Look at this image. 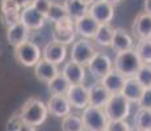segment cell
Wrapping results in <instances>:
<instances>
[{
  "mask_svg": "<svg viewBox=\"0 0 151 131\" xmlns=\"http://www.w3.org/2000/svg\"><path fill=\"white\" fill-rule=\"evenodd\" d=\"M47 105L43 104L37 97H32L25 101L19 113L22 122L32 125V126H41L47 118Z\"/></svg>",
  "mask_w": 151,
  "mask_h": 131,
  "instance_id": "obj_1",
  "label": "cell"
},
{
  "mask_svg": "<svg viewBox=\"0 0 151 131\" xmlns=\"http://www.w3.org/2000/svg\"><path fill=\"white\" fill-rule=\"evenodd\" d=\"M142 64L143 63H142L137 50L132 49V50L116 54L114 62H113V68L116 71H118L120 74H122L127 79V77H134Z\"/></svg>",
  "mask_w": 151,
  "mask_h": 131,
  "instance_id": "obj_2",
  "label": "cell"
},
{
  "mask_svg": "<svg viewBox=\"0 0 151 131\" xmlns=\"http://www.w3.org/2000/svg\"><path fill=\"white\" fill-rule=\"evenodd\" d=\"M130 104L132 102L122 93H116L110 96L109 101L104 106V110L109 121H126L130 114Z\"/></svg>",
  "mask_w": 151,
  "mask_h": 131,
  "instance_id": "obj_3",
  "label": "cell"
},
{
  "mask_svg": "<svg viewBox=\"0 0 151 131\" xmlns=\"http://www.w3.org/2000/svg\"><path fill=\"white\" fill-rule=\"evenodd\" d=\"M82 118L86 131H105L109 122L104 107H96L91 105L83 110Z\"/></svg>",
  "mask_w": 151,
  "mask_h": 131,
  "instance_id": "obj_4",
  "label": "cell"
},
{
  "mask_svg": "<svg viewBox=\"0 0 151 131\" xmlns=\"http://www.w3.org/2000/svg\"><path fill=\"white\" fill-rule=\"evenodd\" d=\"M14 58L24 67H34L42 59V51L36 42L27 41L14 47Z\"/></svg>",
  "mask_w": 151,
  "mask_h": 131,
  "instance_id": "obj_5",
  "label": "cell"
},
{
  "mask_svg": "<svg viewBox=\"0 0 151 131\" xmlns=\"http://www.w3.org/2000/svg\"><path fill=\"white\" fill-rule=\"evenodd\" d=\"M96 52L97 50L95 47V43H92L87 38H80L72 43L71 50H70V58L72 62L87 67Z\"/></svg>",
  "mask_w": 151,
  "mask_h": 131,
  "instance_id": "obj_6",
  "label": "cell"
},
{
  "mask_svg": "<svg viewBox=\"0 0 151 131\" xmlns=\"http://www.w3.org/2000/svg\"><path fill=\"white\" fill-rule=\"evenodd\" d=\"M76 38V30H75V21L72 19L65 20L54 24L51 31V41L60 45H72Z\"/></svg>",
  "mask_w": 151,
  "mask_h": 131,
  "instance_id": "obj_7",
  "label": "cell"
},
{
  "mask_svg": "<svg viewBox=\"0 0 151 131\" xmlns=\"http://www.w3.org/2000/svg\"><path fill=\"white\" fill-rule=\"evenodd\" d=\"M87 68H88L89 74L92 75V77L101 80L113 69V60L108 54L97 51L89 62V64L87 66Z\"/></svg>",
  "mask_w": 151,
  "mask_h": 131,
  "instance_id": "obj_8",
  "label": "cell"
},
{
  "mask_svg": "<svg viewBox=\"0 0 151 131\" xmlns=\"http://www.w3.org/2000/svg\"><path fill=\"white\" fill-rule=\"evenodd\" d=\"M67 98L74 109L84 110L89 106V92L88 87L84 84H71L67 92Z\"/></svg>",
  "mask_w": 151,
  "mask_h": 131,
  "instance_id": "obj_9",
  "label": "cell"
},
{
  "mask_svg": "<svg viewBox=\"0 0 151 131\" xmlns=\"http://www.w3.org/2000/svg\"><path fill=\"white\" fill-rule=\"evenodd\" d=\"M88 14H91L100 25L110 24L114 17V5L106 0H100L89 7Z\"/></svg>",
  "mask_w": 151,
  "mask_h": 131,
  "instance_id": "obj_10",
  "label": "cell"
},
{
  "mask_svg": "<svg viewBox=\"0 0 151 131\" xmlns=\"http://www.w3.org/2000/svg\"><path fill=\"white\" fill-rule=\"evenodd\" d=\"M22 8L16 0H0V13L4 25L11 26L20 22Z\"/></svg>",
  "mask_w": 151,
  "mask_h": 131,
  "instance_id": "obj_11",
  "label": "cell"
},
{
  "mask_svg": "<svg viewBox=\"0 0 151 131\" xmlns=\"http://www.w3.org/2000/svg\"><path fill=\"white\" fill-rule=\"evenodd\" d=\"M20 21L30 31H34L43 28V25L46 22V16H43L41 12H38L33 5H28V7L22 8Z\"/></svg>",
  "mask_w": 151,
  "mask_h": 131,
  "instance_id": "obj_12",
  "label": "cell"
},
{
  "mask_svg": "<svg viewBox=\"0 0 151 131\" xmlns=\"http://www.w3.org/2000/svg\"><path fill=\"white\" fill-rule=\"evenodd\" d=\"M46 105H47L49 114L57 118H65L71 113L72 107L66 94H51Z\"/></svg>",
  "mask_w": 151,
  "mask_h": 131,
  "instance_id": "obj_13",
  "label": "cell"
},
{
  "mask_svg": "<svg viewBox=\"0 0 151 131\" xmlns=\"http://www.w3.org/2000/svg\"><path fill=\"white\" fill-rule=\"evenodd\" d=\"M132 31L138 39L151 38V14L147 12H141L135 16L132 24Z\"/></svg>",
  "mask_w": 151,
  "mask_h": 131,
  "instance_id": "obj_14",
  "label": "cell"
},
{
  "mask_svg": "<svg viewBox=\"0 0 151 131\" xmlns=\"http://www.w3.org/2000/svg\"><path fill=\"white\" fill-rule=\"evenodd\" d=\"M67 57V47L65 45L57 43L54 41H50L45 45L42 49V58L47 62L55 63V64H60L66 60Z\"/></svg>",
  "mask_w": 151,
  "mask_h": 131,
  "instance_id": "obj_15",
  "label": "cell"
},
{
  "mask_svg": "<svg viewBox=\"0 0 151 131\" xmlns=\"http://www.w3.org/2000/svg\"><path fill=\"white\" fill-rule=\"evenodd\" d=\"M100 28V24L91 16V14H86L82 19L75 21V30L76 34L80 36L82 38L92 39L96 34L97 29Z\"/></svg>",
  "mask_w": 151,
  "mask_h": 131,
  "instance_id": "obj_16",
  "label": "cell"
},
{
  "mask_svg": "<svg viewBox=\"0 0 151 131\" xmlns=\"http://www.w3.org/2000/svg\"><path fill=\"white\" fill-rule=\"evenodd\" d=\"M29 34L30 30L21 21L7 28V41L13 49L29 41Z\"/></svg>",
  "mask_w": 151,
  "mask_h": 131,
  "instance_id": "obj_17",
  "label": "cell"
},
{
  "mask_svg": "<svg viewBox=\"0 0 151 131\" xmlns=\"http://www.w3.org/2000/svg\"><path fill=\"white\" fill-rule=\"evenodd\" d=\"M112 50L118 54V52H124L127 50H132L134 47V39L133 37L127 33L122 28H116L114 36H113V42H112Z\"/></svg>",
  "mask_w": 151,
  "mask_h": 131,
  "instance_id": "obj_18",
  "label": "cell"
},
{
  "mask_svg": "<svg viewBox=\"0 0 151 131\" xmlns=\"http://www.w3.org/2000/svg\"><path fill=\"white\" fill-rule=\"evenodd\" d=\"M59 74L60 72H59V68H58V64L47 62V60H45L43 58L34 66V75H36V77L40 81H43V83L51 81Z\"/></svg>",
  "mask_w": 151,
  "mask_h": 131,
  "instance_id": "obj_19",
  "label": "cell"
},
{
  "mask_svg": "<svg viewBox=\"0 0 151 131\" xmlns=\"http://www.w3.org/2000/svg\"><path fill=\"white\" fill-rule=\"evenodd\" d=\"M62 75L67 79L70 84H83V81L86 80V68L79 63L70 60L63 66Z\"/></svg>",
  "mask_w": 151,
  "mask_h": 131,
  "instance_id": "obj_20",
  "label": "cell"
},
{
  "mask_svg": "<svg viewBox=\"0 0 151 131\" xmlns=\"http://www.w3.org/2000/svg\"><path fill=\"white\" fill-rule=\"evenodd\" d=\"M88 92H89V105L96 107H104L109 101L110 96H112L101 83L92 84L91 87H88Z\"/></svg>",
  "mask_w": 151,
  "mask_h": 131,
  "instance_id": "obj_21",
  "label": "cell"
},
{
  "mask_svg": "<svg viewBox=\"0 0 151 131\" xmlns=\"http://www.w3.org/2000/svg\"><path fill=\"white\" fill-rule=\"evenodd\" d=\"M125 81H126V77H125L122 74H120L118 71H116V69L113 68L105 77L101 79L100 83L108 89L110 94H116V93L122 92Z\"/></svg>",
  "mask_w": 151,
  "mask_h": 131,
  "instance_id": "obj_22",
  "label": "cell"
},
{
  "mask_svg": "<svg viewBox=\"0 0 151 131\" xmlns=\"http://www.w3.org/2000/svg\"><path fill=\"white\" fill-rule=\"evenodd\" d=\"M143 85L134 77H127L126 81H125V85L122 88V94L127 100L130 101L132 104H138V101L141 100L142 94H143Z\"/></svg>",
  "mask_w": 151,
  "mask_h": 131,
  "instance_id": "obj_23",
  "label": "cell"
},
{
  "mask_svg": "<svg viewBox=\"0 0 151 131\" xmlns=\"http://www.w3.org/2000/svg\"><path fill=\"white\" fill-rule=\"evenodd\" d=\"M114 30L110 24H103L100 25V28L97 29L96 34L92 39H93V43L96 46H100V47H110L113 42V36H114Z\"/></svg>",
  "mask_w": 151,
  "mask_h": 131,
  "instance_id": "obj_24",
  "label": "cell"
},
{
  "mask_svg": "<svg viewBox=\"0 0 151 131\" xmlns=\"http://www.w3.org/2000/svg\"><path fill=\"white\" fill-rule=\"evenodd\" d=\"M133 127L138 131H151V109L138 107L133 117Z\"/></svg>",
  "mask_w": 151,
  "mask_h": 131,
  "instance_id": "obj_25",
  "label": "cell"
},
{
  "mask_svg": "<svg viewBox=\"0 0 151 131\" xmlns=\"http://www.w3.org/2000/svg\"><path fill=\"white\" fill-rule=\"evenodd\" d=\"M63 4H65L70 17H71L74 21L82 19L83 16L88 14V12H89V7L87 4H84L82 0H65Z\"/></svg>",
  "mask_w": 151,
  "mask_h": 131,
  "instance_id": "obj_26",
  "label": "cell"
},
{
  "mask_svg": "<svg viewBox=\"0 0 151 131\" xmlns=\"http://www.w3.org/2000/svg\"><path fill=\"white\" fill-rule=\"evenodd\" d=\"M68 19H71V17H70L65 4L57 3V1L51 3L50 9H49L47 14H46V20H47V21L53 22V24H57V22L65 21V20H68Z\"/></svg>",
  "mask_w": 151,
  "mask_h": 131,
  "instance_id": "obj_27",
  "label": "cell"
},
{
  "mask_svg": "<svg viewBox=\"0 0 151 131\" xmlns=\"http://www.w3.org/2000/svg\"><path fill=\"white\" fill-rule=\"evenodd\" d=\"M70 85L71 84L60 72L58 76H55L53 80L47 83V89L51 92V94H67Z\"/></svg>",
  "mask_w": 151,
  "mask_h": 131,
  "instance_id": "obj_28",
  "label": "cell"
},
{
  "mask_svg": "<svg viewBox=\"0 0 151 131\" xmlns=\"http://www.w3.org/2000/svg\"><path fill=\"white\" fill-rule=\"evenodd\" d=\"M60 129H62V131H84L83 118L78 114L70 113L68 115L62 118Z\"/></svg>",
  "mask_w": 151,
  "mask_h": 131,
  "instance_id": "obj_29",
  "label": "cell"
},
{
  "mask_svg": "<svg viewBox=\"0 0 151 131\" xmlns=\"http://www.w3.org/2000/svg\"><path fill=\"white\" fill-rule=\"evenodd\" d=\"M135 50H137L142 63H145V64H151V38L150 39H138L137 45H135Z\"/></svg>",
  "mask_w": 151,
  "mask_h": 131,
  "instance_id": "obj_30",
  "label": "cell"
},
{
  "mask_svg": "<svg viewBox=\"0 0 151 131\" xmlns=\"http://www.w3.org/2000/svg\"><path fill=\"white\" fill-rule=\"evenodd\" d=\"M135 79L143 85V88H151V64L143 63L135 74Z\"/></svg>",
  "mask_w": 151,
  "mask_h": 131,
  "instance_id": "obj_31",
  "label": "cell"
},
{
  "mask_svg": "<svg viewBox=\"0 0 151 131\" xmlns=\"http://www.w3.org/2000/svg\"><path fill=\"white\" fill-rule=\"evenodd\" d=\"M132 126L126 121H109L105 131H132Z\"/></svg>",
  "mask_w": 151,
  "mask_h": 131,
  "instance_id": "obj_32",
  "label": "cell"
},
{
  "mask_svg": "<svg viewBox=\"0 0 151 131\" xmlns=\"http://www.w3.org/2000/svg\"><path fill=\"white\" fill-rule=\"evenodd\" d=\"M51 0H34L33 1V7L36 8L38 12H41L43 16H46L49 12V9H50V7H51Z\"/></svg>",
  "mask_w": 151,
  "mask_h": 131,
  "instance_id": "obj_33",
  "label": "cell"
},
{
  "mask_svg": "<svg viewBox=\"0 0 151 131\" xmlns=\"http://www.w3.org/2000/svg\"><path fill=\"white\" fill-rule=\"evenodd\" d=\"M138 107H146L151 109V88H145L143 94H142L141 100L138 101Z\"/></svg>",
  "mask_w": 151,
  "mask_h": 131,
  "instance_id": "obj_34",
  "label": "cell"
},
{
  "mask_svg": "<svg viewBox=\"0 0 151 131\" xmlns=\"http://www.w3.org/2000/svg\"><path fill=\"white\" fill-rule=\"evenodd\" d=\"M21 123H22V119L20 118V115L19 114L13 115L7 123V131H19Z\"/></svg>",
  "mask_w": 151,
  "mask_h": 131,
  "instance_id": "obj_35",
  "label": "cell"
},
{
  "mask_svg": "<svg viewBox=\"0 0 151 131\" xmlns=\"http://www.w3.org/2000/svg\"><path fill=\"white\" fill-rule=\"evenodd\" d=\"M19 131H37V130H36V126H32V125L24 123V122H22L21 126H20V129H19Z\"/></svg>",
  "mask_w": 151,
  "mask_h": 131,
  "instance_id": "obj_36",
  "label": "cell"
},
{
  "mask_svg": "<svg viewBox=\"0 0 151 131\" xmlns=\"http://www.w3.org/2000/svg\"><path fill=\"white\" fill-rule=\"evenodd\" d=\"M16 1L19 3L21 8H25V7H28V5H32V4H33L34 0H16Z\"/></svg>",
  "mask_w": 151,
  "mask_h": 131,
  "instance_id": "obj_37",
  "label": "cell"
},
{
  "mask_svg": "<svg viewBox=\"0 0 151 131\" xmlns=\"http://www.w3.org/2000/svg\"><path fill=\"white\" fill-rule=\"evenodd\" d=\"M143 7H145V12L151 14V0H145Z\"/></svg>",
  "mask_w": 151,
  "mask_h": 131,
  "instance_id": "obj_38",
  "label": "cell"
},
{
  "mask_svg": "<svg viewBox=\"0 0 151 131\" xmlns=\"http://www.w3.org/2000/svg\"><path fill=\"white\" fill-rule=\"evenodd\" d=\"M82 1L84 3V4L88 5V7H91L92 4H95V3H97V1H100V0H82Z\"/></svg>",
  "mask_w": 151,
  "mask_h": 131,
  "instance_id": "obj_39",
  "label": "cell"
},
{
  "mask_svg": "<svg viewBox=\"0 0 151 131\" xmlns=\"http://www.w3.org/2000/svg\"><path fill=\"white\" fill-rule=\"evenodd\" d=\"M106 1H109L110 4H113V5L116 7L117 4H120V3H121V0H106Z\"/></svg>",
  "mask_w": 151,
  "mask_h": 131,
  "instance_id": "obj_40",
  "label": "cell"
},
{
  "mask_svg": "<svg viewBox=\"0 0 151 131\" xmlns=\"http://www.w3.org/2000/svg\"><path fill=\"white\" fill-rule=\"evenodd\" d=\"M132 131H138V130H135V129H133V130H132Z\"/></svg>",
  "mask_w": 151,
  "mask_h": 131,
  "instance_id": "obj_41",
  "label": "cell"
},
{
  "mask_svg": "<svg viewBox=\"0 0 151 131\" xmlns=\"http://www.w3.org/2000/svg\"><path fill=\"white\" fill-rule=\"evenodd\" d=\"M0 51H1V47H0Z\"/></svg>",
  "mask_w": 151,
  "mask_h": 131,
  "instance_id": "obj_42",
  "label": "cell"
}]
</instances>
